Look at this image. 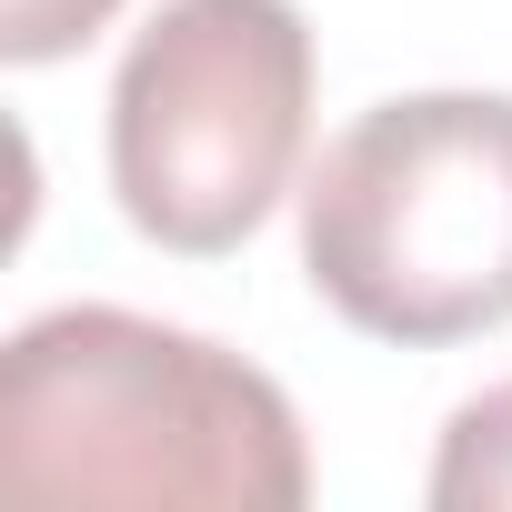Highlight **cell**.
Here are the masks:
<instances>
[{"label": "cell", "mask_w": 512, "mask_h": 512, "mask_svg": "<svg viewBox=\"0 0 512 512\" xmlns=\"http://www.w3.org/2000/svg\"><path fill=\"white\" fill-rule=\"evenodd\" d=\"M432 502L442 512H512V382H492L482 402L452 412V432L432 452Z\"/></svg>", "instance_id": "4"}, {"label": "cell", "mask_w": 512, "mask_h": 512, "mask_svg": "<svg viewBox=\"0 0 512 512\" xmlns=\"http://www.w3.org/2000/svg\"><path fill=\"white\" fill-rule=\"evenodd\" d=\"M121 11V0H0V61H61V51H81L101 21Z\"/></svg>", "instance_id": "5"}, {"label": "cell", "mask_w": 512, "mask_h": 512, "mask_svg": "<svg viewBox=\"0 0 512 512\" xmlns=\"http://www.w3.org/2000/svg\"><path fill=\"white\" fill-rule=\"evenodd\" d=\"M0 492L302 512L312 452L282 382L241 352L111 302H71L21 322L0 352Z\"/></svg>", "instance_id": "1"}, {"label": "cell", "mask_w": 512, "mask_h": 512, "mask_svg": "<svg viewBox=\"0 0 512 512\" xmlns=\"http://www.w3.org/2000/svg\"><path fill=\"white\" fill-rule=\"evenodd\" d=\"M302 272L372 342L512 322V91H402L302 181Z\"/></svg>", "instance_id": "2"}, {"label": "cell", "mask_w": 512, "mask_h": 512, "mask_svg": "<svg viewBox=\"0 0 512 512\" xmlns=\"http://www.w3.org/2000/svg\"><path fill=\"white\" fill-rule=\"evenodd\" d=\"M312 141V21L292 0H161L111 81V191L161 251H231Z\"/></svg>", "instance_id": "3"}]
</instances>
